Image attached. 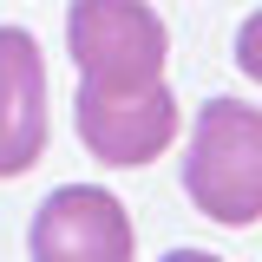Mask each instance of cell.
<instances>
[{"label": "cell", "mask_w": 262, "mask_h": 262, "mask_svg": "<svg viewBox=\"0 0 262 262\" xmlns=\"http://www.w3.org/2000/svg\"><path fill=\"white\" fill-rule=\"evenodd\" d=\"M66 46L79 66L72 125L79 144L112 170H144L177 138L170 33L151 0H72Z\"/></svg>", "instance_id": "1"}, {"label": "cell", "mask_w": 262, "mask_h": 262, "mask_svg": "<svg viewBox=\"0 0 262 262\" xmlns=\"http://www.w3.org/2000/svg\"><path fill=\"white\" fill-rule=\"evenodd\" d=\"M184 196L196 216L223 229H249L262 216V112L243 98H210L190 125Z\"/></svg>", "instance_id": "2"}, {"label": "cell", "mask_w": 262, "mask_h": 262, "mask_svg": "<svg viewBox=\"0 0 262 262\" xmlns=\"http://www.w3.org/2000/svg\"><path fill=\"white\" fill-rule=\"evenodd\" d=\"M33 262H131L138 256V229L125 203L98 184H59L33 210L27 229Z\"/></svg>", "instance_id": "3"}, {"label": "cell", "mask_w": 262, "mask_h": 262, "mask_svg": "<svg viewBox=\"0 0 262 262\" xmlns=\"http://www.w3.org/2000/svg\"><path fill=\"white\" fill-rule=\"evenodd\" d=\"M46 131V53L27 27H0V177L33 170Z\"/></svg>", "instance_id": "4"}, {"label": "cell", "mask_w": 262, "mask_h": 262, "mask_svg": "<svg viewBox=\"0 0 262 262\" xmlns=\"http://www.w3.org/2000/svg\"><path fill=\"white\" fill-rule=\"evenodd\" d=\"M236 66H243V72L262 85V7L243 20V27H236Z\"/></svg>", "instance_id": "5"}, {"label": "cell", "mask_w": 262, "mask_h": 262, "mask_svg": "<svg viewBox=\"0 0 262 262\" xmlns=\"http://www.w3.org/2000/svg\"><path fill=\"white\" fill-rule=\"evenodd\" d=\"M164 262H223V256H210V249H170Z\"/></svg>", "instance_id": "6"}]
</instances>
